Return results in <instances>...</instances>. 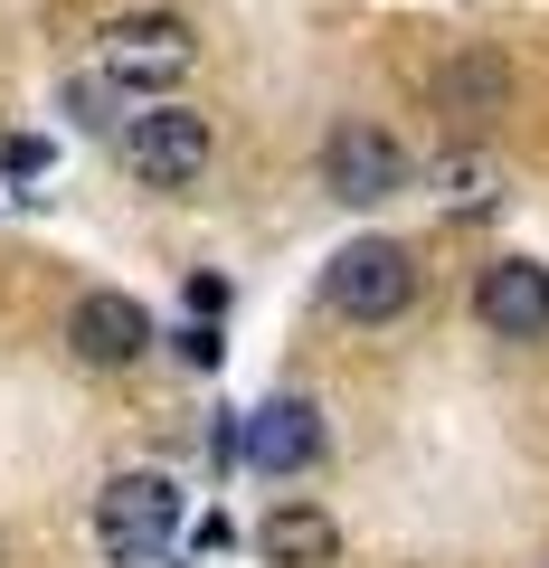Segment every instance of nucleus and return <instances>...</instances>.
<instances>
[{
    "label": "nucleus",
    "instance_id": "obj_2",
    "mask_svg": "<svg viewBox=\"0 0 549 568\" xmlns=\"http://www.w3.org/2000/svg\"><path fill=\"white\" fill-rule=\"evenodd\" d=\"M323 294H332V313H350V323H398V313L417 304V265H407V246H388V237H350L342 256H332Z\"/></svg>",
    "mask_w": 549,
    "mask_h": 568
},
{
    "label": "nucleus",
    "instance_id": "obj_8",
    "mask_svg": "<svg viewBox=\"0 0 549 568\" xmlns=\"http://www.w3.org/2000/svg\"><path fill=\"white\" fill-rule=\"evenodd\" d=\"M237 455H246L256 474H304L313 455H323V417H313V398H265V407H246Z\"/></svg>",
    "mask_w": 549,
    "mask_h": 568
},
{
    "label": "nucleus",
    "instance_id": "obj_10",
    "mask_svg": "<svg viewBox=\"0 0 549 568\" xmlns=\"http://www.w3.org/2000/svg\"><path fill=\"white\" fill-rule=\"evenodd\" d=\"M436 190H446V209H455V219H484V209L502 200V181H492V162H484V152H455V162H436Z\"/></svg>",
    "mask_w": 549,
    "mask_h": 568
},
{
    "label": "nucleus",
    "instance_id": "obj_3",
    "mask_svg": "<svg viewBox=\"0 0 549 568\" xmlns=\"http://www.w3.org/2000/svg\"><path fill=\"white\" fill-rule=\"evenodd\" d=\"M123 171L143 190H190L209 171V114L190 104H152V114L123 123Z\"/></svg>",
    "mask_w": 549,
    "mask_h": 568
},
{
    "label": "nucleus",
    "instance_id": "obj_9",
    "mask_svg": "<svg viewBox=\"0 0 549 568\" xmlns=\"http://www.w3.org/2000/svg\"><path fill=\"white\" fill-rule=\"evenodd\" d=\"M256 549H265V568H332L342 559V521L323 503H275L265 530H256Z\"/></svg>",
    "mask_w": 549,
    "mask_h": 568
},
{
    "label": "nucleus",
    "instance_id": "obj_5",
    "mask_svg": "<svg viewBox=\"0 0 549 568\" xmlns=\"http://www.w3.org/2000/svg\"><path fill=\"white\" fill-rule=\"evenodd\" d=\"M190 67V29L171 10H133V20L104 29V77L114 85H181Z\"/></svg>",
    "mask_w": 549,
    "mask_h": 568
},
{
    "label": "nucleus",
    "instance_id": "obj_4",
    "mask_svg": "<svg viewBox=\"0 0 549 568\" xmlns=\"http://www.w3.org/2000/svg\"><path fill=\"white\" fill-rule=\"evenodd\" d=\"M323 190H332V200H350V209L398 200V190H407V152L379 133V123H342V133L323 142Z\"/></svg>",
    "mask_w": 549,
    "mask_h": 568
},
{
    "label": "nucleus",
    "instance_id": "obj_6",
    "mask_svg": "<svg viewBox=\"0 0 549 568\" xmlns=\"http://www.w3.org/2000/svg\"><path fill=\"white\" fill-rule=\"evenodd\" d=\"M67 351H77L85 369H123L152 351V313L133 304V294H85L77 313H67Z\"/></svg>",
    "mask_w": 549,
    "mask_h": 568
},
{
    "label": "nucleus",
    "instance_id": "obj_1",
    "mask_svg": "<svg viewBox=\"0 0 549 568\" xmlns=\"http://www.w3.org/2000/svg\"><path fill=\"white\" fill-rule=\"evenodd\" d=\"M95 540H104V559L152 568L181 540V484H171V474H114V484L95 493Z\"/></svg>",
    "mask_w": 549,
    "mask_h": 568
},
{
    "label": "nucleus",
    "instance_id": "obj_7",
    "mask_svg": "<svg viewBox=\"0 0 549 568\" xmlns=\"http://www.w3.org/2000/svg\"><path fill=\"white\" fill-rule=\"evenodd\" d=\"M474 313H484L502 342H549V265H530V256L484 265V284H474Z\"/></svg>",
    "mask_w": 549,
    "mask_h": 568
},
{
    "label": "nucleus",
    "instance_id": "obj_11",
    "mask_svg": "<svg viewBox=\"0 0 549 568\" xmlns=\"http://www.w3.org/2000/svg\"><path fill=\"white\" fill-rule=\"evenodd\" d=\"M0 171H10V181H29V171H48V142H0Z\"/></svg>",
    "mask_w": 549,
    "mask_h": 568
}]
</instances>
